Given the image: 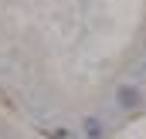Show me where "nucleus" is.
I'll return each mask as SVG.
<instances>
[{
  "mask_svg": "<svg viewBox=\"0 0 146 139\" xmlns=\"http://www.w3.org/2000/svg\"><path fill=\"white\" fill-rule=\"evenodd\" d=\"M85 132H88L92 139H99V136H102V129H99V122H95V119H85Z\"/></svg>",
  "mask_w": 146,
  "mask_h": 139,
  "instance_id": "2",
  "label": "nucleus"
},
{
  "mask_svg": "<svg viewBox=\"0 0 146 139\" xmlns=\"http://www.w3.org/2000/svg\"><path fill=\"white\" fill-rule=\"evenodd\" d=\"M139 102V92H136V88H122V92H119V105H136Z\"/></svg>",
  "mask_w": 146,
  "mask_h": 139,
  "instance_id": "1",
  "label": "nucleus"
}]
</instances>
